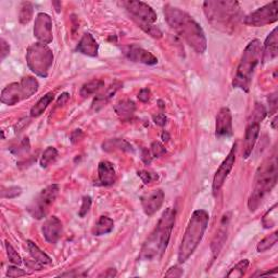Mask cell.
<instances>
[{"label": "cell", "mask_w": 278, "mask_h": 278, "mask_svg": "<svg viewBox=\"0 0 278 278\" xmlns=\"http://www.w3.org/2000/svg\"><path fill=\"white\" fill-rule=\"evenodd\" d=\"M166 22L187 44L198 53H203L207 49V37L201 26L191 16L183 10L172 7H164Z\"/></svg>", "instance_id": "cell-1"}, {"label": "cell", "mask_w": 278, "mask_h": 278, "mask_svg": "<svg viewBox=\"0 0 278 278\" xmlns=\"http://www.w3.org/2000/svg\"><path fill=\"white\" fill-rule=\"evenodd\" d=\"M175 210L173 208H167L163 212L157 226L147 238V240L141 249L140 259L145 261H152L161 259L166 251V248L172 234V230L175 223Z\"/></svg>", "instance_id": "cell-2"}, {"label": "cell", "mask_w": 278, "mask_h": 278, "mask_svg": "<svg viewBox=\"0 0 278 278\" xmlns=\"http://www.w3.org/2000/svg\"><path fill=\"white\" fill-rule=\"evenodd\" d=\"M208 21L224 33H232L241 20L239 2L232 0H208L203 2Z\"/></svg>", "instance_id": "cell-3"}, {"label": "cell", "mask_w": 278, "mask_h": 278, "mask_svg": "<svg viewBox=\"0 0 278 278\" xmlns=\"http://www.w3.org/2000/svg\"><path fill=\"white\" fill-rule=\"evenodd\" d=\"M277 156L274 153L263 162L256 172L255 185L248 200V208L251 212L256 211L267 193L271 192L277 182Z\"/></svg>", "instance_id": "cell-4"}, {"label": "cell", "mask_w": 278, "mask_h": 278, "mask_svg": "<svg viewBox=\"0 0 278 278\" xmlns=\"http://www.w3.org/2000/svg\"><path fill=\"white\" fill-rule=\"evenodd\" d=\"M208 220L210 215L205 210H197L192 213L178 249V262L185 263L192 255L205 235Z\"/></svg>", "instance_id": "cell-5"}, {"label": "cell", "mask_w": 278, "mask_h": 278, "mask_svg": "<svg viewBox=\"0 0 278 278\" xmlns=\"http://www.w3.org/2000/svg\"><path fill=\"white\" fill-rule=\"evenodd\" d=\"M262 44L259 39H252L243 50L232 86L248 93L250 89L253 73L262 58Z\"/></svg>", "instance_id": "cell-6"}, {"label": "cell", "mask_w": 278, "mask_h": 278, "mask_svg": "<svg viewBox=\"0 0 278 278\" xmlns=\"http://www.w3.org/2000/svg\"><path fill=\"white\" fill-rule=\"evenodd\" d=\"M123 6L131 13L134 21L150 36L155 38H160L162 36L160 29L153 25V23L157 21V13L149 4L142 1L128 0L123 2Z\"/></svg>", "instance_id": "cell-7"}, {"label": "cell", "mask_w": 278, "mask_h": 278, "mask_svg": "<svg viewBox=\"0 0 278 278\" xmlns=\"http://www.w3.org/2000/svg\"><path fill=\"white\" fill-rule=\"evenodd\" d=\"M26 61L32 72L41 77H47L53 63V53L46 44L38 42L29 46L26 53Z\"/></svg>", "instance_id": "cell-8"}, {"label": "cell", "mask_w": 278, "mask_h": 278, "mask_svg": "<svg viewBox=\"0 0 278 278\" xmlns=\"http://www.w3.org/2000/svg\"><path fill=\"white\" fill-rule=\"evenodd\" d=\"M38 82L36 78L27 76L20 82L12 83L3 89L1 93V102L8 106H14L20 101L31 98L38 91Z\"/></svg>", "instance_id": "cell-9"}, {"label": "cell", "mask_w": 278, "mask_h": 278, "mask_svg": "<svg viewBox=\"0 0 278 278\" xmlns=\"http://www.w3.org/2000/svg\"><path fill=\"white\" fill-rule=\"evenodd\" d=\"M58 193L59 186L57 184H52V185L45 188L36 197V199L28 206L27 211L29 214L36 220H42V218L46 217L49 210H50V207L57 199Z\"/></svg>", "instance_id": "cell-10"}, {"label": "cell", "mask_w": 278, "mask_h": 278, "mask_svg": "<svg viewBox=\"0 0 278 278\" xmlns=\"http://www.w3.org/2000/svg\"><path fill=\"white\" fill-rule=\"evenodd\" d=\"M278 20V1H272L266 6L259 8L243 19L248 26L262 27L276 22Z\"/></svg>", "instance_id": "cell-11"}, {"label": "cell", "mask_w": 278, "mask_h": 278, "mask_svg": "<svg viewBox=\"0 0 278 278\" xmlns=\"http://www.w3.org/2000/svg\"><path fill=\"white\" fill-rule=\"evenodd\" d=\"M236 152H237V143L232 146V150L228 153L227 157L224 159V161L222 162L220 167L217 168L214 177H213V184H212V189L214 196L217 195V192L222 189L223 185L226 181L228 174L231 173L232 167L235 165L236 162Z\"/></svg>", "instance_id": "cell-12"}, {"label": "cell", "mask_w": 278, "mask_h": 278, "mask_svg": "<svg viewBox=\"0 0 278 278\" xmlns=\"http://www.w3.org/2000/svg\"><path fill=\"white\" fill-rule=\"evenodd\" d=\"M34 35L39 43L50 44L52 42V20L47 13H38L35 19Z\"/></svg>", "instance_id": "cell-13"}, {"label": "cell", "mask_w": 278, "mask_h": 278, "mask_svg": "<svg viewBox=\"0 0 278 278\" xmlns=\"http://www.w3.org/2000/svg\"><path fill=\"white\" fill-rule=\"evenodd\" d=\"M215 134L218 138L230 137L232 135V112L228 108H222L216 116Z\"/></svg>", "instance_id": "cell-14"}, {"label": "cell", "mask_w": 278, "mask_h": 278, "mask_svg": "<svg viewBox=\"0 0 278 278\" xmlns=\"http://www.w3.org/2000/svg\"><path fill=\"white\" fill-rule=\"evenodd\" d=\"M164 202V191L161 189L153 190L149 195L141 198V205L145 214L148 216H152L157 211H159Z\"/></svg>", "instance_id": "cell-15"}, {"label": "cell", "mask_w": 278, "mask_h": 278, "mask_svg": "<svg viewBox=\"0 0 278 278\" xmlns=\"http://www.w3.org/2000/svg\"><path fill=\"white\" fill-rule=\"evenodd\" d=\"M230 221H231V213L227 212L224 215H223L220 227H218L216 234L214 238H213V241H212L211 249H212L213 257H214V259L218 255V253H220V251L222 250V248L223 246H224V243L227 239V230H228V224H230Z\"/></svg>", "instance_id": "cell-16"}, {"label": "cell", "mask_w": 278, "mask_h": 278, "mask_svg": "<svg viewBox=\"0 0 278 278\" xmlns=\"http://www.w3.org/2000/svg\"><path fill=\"white\" fill-rule=\"evenodd\" d=\"M43 235L49 243H57L62 232V223L57 216H51L45 221L42 227Z\"/></svg>", "instance_id": "cell-17"}, {"label": "cell", "mask_w": 278, "mask_h": 278, "mask_svg": "<svg viewBox=\"0 0 278 278\" xmlns=\"http://www.w3.org/2000/svg\"><path fill=\"white\" fill-rule=\"evenodd\" d=\"M261 123L256 121H249L246 130L245 135V145H243V158H249L251 152L255 148L257 137L260 135Z\"/></svg>", "instance_id": "cell-18"}, {"label": "cell", "mask_w": 278, "mask_h": 278, "mask_svg": "<svg viewBox=\"0 0 278 278\" xmlns=\"http://www.w3.org/2000/svg\"><path fill=\"white\" fill-rule=\"evenodd\" d=\"M98 177L101 186H112L116 180V170L111 162L107 160L101 161L98 165Z\"/></svg>", "instance_id": "cell-19"}, {"label": "cell", "mask_w": 278, "mask_h": 278, "mask_svg": "<svg viewBox=\"0 0 278 278\" xmlns=\"http://www.w3.org/2000/svg\"><path fill=\"white\" fill-rule=\"evenodd\" d=\"M126 57L134 62H140L148 66H153L158 63V59L156 56H153L151 52H149L145 49L139 47H131L126 51Z\"/></svg>", "instance_id": "cell-20"}, {"label": "cell", "mask_w": 278, "mask_h": 278, "mask_svg": "<svg viewBox=\"0 0 278 278\" xmlns=\"http://www.w3.org/2000/svg\"><path fill=\"white\" fill-rule=\"evenodd\" d=\"M99 50V45L92 34H84L81 41L77 45V51L88 57H97Z\"/></svg>", "instance_id": "cell-21"}, {"label": "cell", "mask_w": 278, "mask_h": 278, "mask_svg": "<svg viewBox=\"0 0 278 278\" xmlns=\"http://www.w3.org/2000/svg\"><path fill=\"white\" fill-rule=\"evenodd\" d=\"M278 36H277V28H274L271 34L267 36L264 43V49H262V56L264 61H272L273 59L277 57L278 49Z\"/></svg>", "instance_id": "cell-22"}, {"label": "cell", "mask_w": 278, "mask_h": 278, "mask_svg": "<svg viewBox=\"0 0 278 278\" xmlns=\"http://www.w3.org/2000/svg\"><path fill=\"white\" fill-rule=\"evenodd\" d=\"M121 86L122 84L120 82H116L111 84V85L106 89V92L95 98V100L93 102V108L95 109V110H99V109L103 107L104 104L110 100L113 95H116V93L121 88Z\"/></svg>", "instance_id": "cell-23"}, {"label": "cell", "mask_w": 278, "mask_h": 278, "mask_svg": "<svg viewBox=\"0 0 278 278\" xmlns=\"http://www.w3.org/2000/svg\"><path fill=\"white\" fill-rule=\"evenodd\" d=\"M114 110L123 121H128L136 111V104L132 100H122L116 104Z\"/></svg>", "instance_id": "cell-24"}, {"label": "cell", "mask_w": 278, "mask_h": 278, "mask_svg": "<svg viewBox=\"0 0 278 278\" xmlns=\"http://www.w3.org/2000/svg\"><path fill=\"white\" fill-rule=\"evenodd\" d=\"M114 222L112 218L108 216H100L97 223L93 228V235L95 236H103L107 234H110L113 231Z\"/></svg>", "instance_id": "cell-25"}, {"label": "cell", "mask_w": 278, "mask_h": 278, "mask_svg": "<svg viewBox=\"0 0 278 278\" xmlns=\"http://www.w3.org/2000/svg\"><path fill=\"white\" fill-rule=\"evenodd\" d=\"M27 247H28V251L31 253V255L34 260L38 261L39 263H42L44 265H47V264H51L52 260L51 257L47 255L46 253L44 251H42L39 248L35 245V243L31 240H27Z\"/></svg>", "instance_id": "cell-26"}, {"label": "cell", "mask_w": 278, "mask_h": 278, "mask_svg": "<svg viewBox=\"0 0 278 278\" xmlns=\"http://www.w3.org/2000/svg\"><path fill=\"white\" fill-rule=\"evenodd\" d=\"M53 93H48L47 95H45L43 98L39 99L37 101V103L32 108L31 110V116L32 117H38L39 116H42L44 113V111L46 110L48 108L49 104H50L53 100Z\"/></svg>", "instance_id": "cell-27"}, {"label": "cell", "mask_w": 278, "mask_h": 278, "mask_svg": "<svg viewBox=\"0 0 278 278\" xmlns=\"http://www.w3.org/2000/svg\"><path fill=\"white\" fill-rule=\"evenodd\" d=\"M104 86V83L101 79H93V81L84 84L81 88V96L87 98L92 95H95Z\"/></svg>", "instance_id": "cell-28"}, {"label": "cell", "mask_w": 278, "mask_h": 278, "mask_svg": "<svg viewBox=\"0 0 278 278\" xmlns=\"http://www.w3.org/2000/svg\"><path fill=\"white\" fill-rule=\"evenodd\" d=\"M110 148L117 149L121 151H133L132 146L127 141L123 140V139H111L108 140L106 143H103V150L109 151Z\"/></svg>", "instance_id": "cell-29"}, {"label": "cell", "mask_w": 278, "mask_h": 278, "mask_svg": "<svg viewBox=\"0 0 278 278\" xmlns=\"http://www.w3.org/2000/svg\"><path fill=\"white\" fill-rule=\"evenodd\" d=\"M58 158V150L54 147H48L46 150L44 151L41 158V166L43 168H46L49 165L57 160Z\"/></svg>", "instance_id": "cell-30"}, {"label": "cell", "mask_w": 278, "mask_h": 278, "mask_svg": "<svg viewBox=\"0 0 278 278\" xmlns=\"http://www.w3.org/2000/svg\"><path fill=\"white\" fill-rule=\"evenodd\" d=\"M33 4L31 2H23L19 12V21L21 24H27L33 18Z\"/></svg>", "instance_id": "cell-31"}, {"label": "cell", "mask_w": 278, "mask_h": 278, "mask_svg": "<svg viewBox=\"0 0 278 278\" xmlns=\"http://www.w3.org/2000/svg\"><path fill=\"white\" fill-rule=\"evenodd\" d=\"M277 240H278V232H274L273 234L266 236L264 239H262L259 242V245H257L256 247L257 252L261 253L270 250L273 246L276 245Z\"/></svg>", "instance_id": "cell-32"}, {"label": "cell", "mask_w": 278, "mask_h": 278, "mask_svg": "<svg viewBox=\"0 0 278 278\" xmlns=\"http://www.w3.org/2000/svg\"><path fill=\"white\" fill-rule=\"evenodd\" d=\"M262 224L265 228H272L277 224V205L273 206L263 216Z\"/></svg>", "instance_id": "cell-33"}, {"label": "cell", "mask_w": 278, "mask_h": 278, "mask_svg": "<svg viewBox=\"0 0 278 278\" xmlns=\"http://www.w3.org/2000/svg\"><path fill=\"white\" fill-rule=\"evenodd\" d=\"M249 266V261L248 260H242L237 265H235V267H232L231 270V272L228 273L226 275L227 277H242L243 274H245L246 270Z\"/></svg>", "instance_id": "cell-34"}, {"label": "cell", "mask_w": 278, "mask_h": 278, "mask_svg": "<svg viewBox=\"0 0 278 278\" xmlns=\"http://www.w3.org/2000/svg\"><path fill=\"white\" fill-rule=\"evenodd\" d=\"M6 249H7V253H8V257L9 261L12 263L14 265H20L22 263V259L21 256L18 255V252L14 250V248L12 247V245L10 242H6Z\"/></svg>", "instance_id": "cell-35"}, {"label": "cell", "mask_w": 278, "mask_h": 278, "mask_svg": "<svg viewBox=\"0 0 278 278\" xmlns=\"http://www.w3.org/2000/svg\"><path fill=\"white\" fill-rule=\"evenodd\" d=\"M91 207H92V198L89 196L83 197L82 206H81V208H79V212H78L79 217L85 216L89 212V210H91Z\"/></svg>", "instance_id": "cell-36"}, {"label": "cell", "mask_w": 278, "mask_h": 278, "mask_svg": "<svg viewBox=\"0 0 278 278\" xmlns=\"http://www.w3.org/2000/svg\"><path fill=\"white\" fill-rule=\"evenodd\" d=\"M21 188L20 187H9L7 189H3L1 191V197L2 198H9V199H11V198H16L18 196L21 195Z\"/></svg>", "instance_id": "cell-37"}, {"label": "cell", "mask_w": 278, "mask_h": 278, "mask_svg": "<svg viewBox=\"0 0 278 278\" xmlns=\"http://www.w3.org/2000/svg\"><path fill=\"white\" fill-rule=\"evenodd\" d=\"M26 275H29V274L27 272L19 269L18 265L8 267V271H7V276L8 277H20V276H26Z\"/></svg>", "instance_id": "cell-38"}, {"label": "cell", "mask_w": 278, "mask_h": 278, "mask_svg": "<svg viewBox=\"0 0 278 278\" xmlns=\"http://www.w3.org/2000/svg\"><path fill=\"white\" fill-rule=\"evenodd\" d=\"M138 176L141 178L142 182L145 184H150L151 182L158 180V175L150 172H147V171H139L138 172Z\"/></svg>", "instance_id": "cell-39"}, {"label": "cell", "mask_w": 278, "mask_h": 278, "mask_svg": "<svg viewBox=\"0 0 278 278\" xmlns=\"http://www.w3.org/2000/svg\"><path fill=\"white\" fill-rule=\"evenodd\" d=\"M151 151H152L153 157L159 158L164 155V153L166 152V149L164 148V146L161 145L160 142H153L151 145Z\"/></svg>", "instance_id": "cell-40"}, {"label": "cell", "mask_w": 278, "mask_h": 278, "mask_svg": "<svg viewBox=\"0 0 278 278\" xmlns=\"http://www.w3.org/2000/svg\"><path fill=\"white\" fill-rule=\"evenodd\" d=\"M150 97H151V92H150V89H148V88H142L138 93L139 101H141L143 103H146L150 100Z\"/></svg>", "instance_id": "cell-41"}, {"label": "cell", "mask_w": 278, "mask_h": 278, "mask_svg": "<svg viewBox=\"0 0 278 278\" xmlns=\"http://www.w3.org/2000/svg\"><path fill=\"white\" fill-rule=\"evenodd\" d=\"M0 47H1V52H0V54H1V60H4L10 53V46L3 38H1L0 39Z\"/></svg>", "instance_id": "cell-42"}, {"label": "cell", "mask_w": 278, "mask_h": 278, "mask_svg": "<svg viewBox=\"0 0 278 278\" xmlns=\"http://www.w3.org/2000/svg\"><path fill=\"white\" fill-rule=\"evenodd\" d=\"M270 113H275L277 111V93H273L269 97Z\"/></svg>", "instance_id": "cell-43"}, {"label": "cell", "mask_w": 278, "mask_h": 278, "mask_svg": "<svg viewBox=\"0 0 278 278\" xmlns=\"http://www.w3.org/2000/svg\"><path fill=\"white\" fill-rule=\"evenodd\" d=\"M153 122H155L159 126H164L167 122V118L164 113H158L157 116H153Z\"/></svg>", "instance_id": "cell-44"}, {"label": "cell", "mask_w": 278, "mask_h": 278, "mask_svg": "<svg viewBox=\"0 0 278 278\" xmlns=\"http://www.w3.org/2000/svg\"><path fill=\"white\" fill-rule=\"evenodd\" d=\"M183 275V271L180 269V267L174 266L172 269L168 270V272L165 274L166 277H181Z\"/></svg>", "instance_id": "cell-45"}, {"label": "cell", "mask_w": 278, "mask_h": 278, "mask_svg": "<svg viewBox=\"0 0 278 278\" xmlns=\"http://www.w3.org/2000/svg\"><path fill=\"white\" fill-rule=\"evenodd\" d=\"M25 264L27 265V267H29V269H32V270H42V267L44 264H42V263H39L38 261L36 260H26L25 261Z\"/></svg>", "instance_id": "cell-46"}, {"label": "cell", "mask_w": 278, "mask_h": 278, "mask_svg": "<svg viewBox=\"0 0 278 278\" xmlns=\"http://www.w3.org/2000/svg\"><path fill=\"white\" fill-rule=\"evenodd\" d=\"M116 269H109L106 272H103L102 274L99 275V277H114L116 276Z\"/></svg>", "instance_id": "cell-47"}, {"label": "cell", "mask_w": 278, "mask_h": 278, "mask_svg": "<svg viewBox=\"0 0 278 278\" xmlns=\"http://www.w3.org/2000/svg\"><path fill=\"white\" fill-rule=\"evenodd\" d=\"M142 160L146 164H149L151 162V157H150V152H149L147 149H143L142 150Z\"/></svg>", "instance_id": "cell-48"}, {"label": "cell", "mask_w": 278, "mask_h": 278, "mask_svg": "<svg viewBox=\"0 0 278 278\" xmlns=\"http://www.w3.org/2000/svg\"><path fill=\"white\" fill-rule=\"evenodd\" d=\"M68 99H69V93H64L63 95H62L60 98H59L58 104H59V106H61V104H63L64 102L68 101Z\"/></svg>", "instance_id": "cell-49"}, {"label": "cell", "mask_w": 278, "mask_h": 278, "mask_svg": "<svg viewBox=\"0 0 278 278\" xmlns=\"http://www.w3.org/2000/svg\"><path fill=\"white\" fill-rule=\"evenodd\" d=\"M277 273V269H274L272 272H265V273H260V274H255V276H267V275H274Z\"/></svg>", "instance_id": "cell-50"}, {"label": "cell", "mask_w": 278, "mask_h": 278, "mask_svg": "<svg viewBox=\"0 0 278 278\" xmlns=\"http://www.w3.org/2000/svg\"><path fill=\"white\" fill-rule=\"evenodd\" d=\"M161 137H162L163 141H168V139H170V134H168L167 132H163Z\"/></svg>", "instance_id": "cell-51"}, {"label": "cell", "mask_w": 278, "mask_h": 278, "mask_svg": "<svg viewBox=\"0 0 278 278\" xmlns=\"http://www.w3.org/2000/svg\"><path fill=\"white\" fill-rule=\"evenodd\" d=\"M276 124H277V116H275V118L272 122V126H273V128H274V130H276Z\"/></svg>", "instance_id": "cell-52"}]
</instances>
